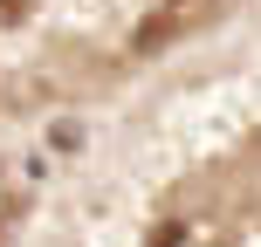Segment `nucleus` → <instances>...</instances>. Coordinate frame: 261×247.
I'll use <instances>...</instances> for the list:
<instances>
[{
    "instance_id": "f257e3e1",
    "label": "nucleus",
    "mask_w": 261,
    "mask_h": 247,
    "mask_svg": "<svg viewBox=\"0 0 261 247\" xmlns=\"http://www.w3.org/2000/svg\"><path fill=\"white\" fill-rule=\"evenodd\" d=\"M172 28H179V14H172V7H165V14H151V21H144V28H138V41H130V48H138V55H151V48H158V41H165V35H172Z\"/></svg>"
},
{
    "instance_id": "f03ea898",
    "label": "nucleus",
    "mask_w": 261,
    "mask_h": 247,
    "mask_svg": "<svg viewBox=\"0 0 261 247\" xmlns=\"http://www.w3.org/2000/svg\"><path fill=\"white\" fill-rule=\"evenodd\" d=\"M48 144H55V151H76V144H83V124H55Z\"/></svg>"
}]
</instances>
